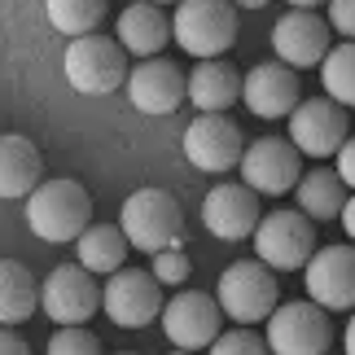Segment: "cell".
<instances>
[{
    "label": "cell",
    "instance_id": "6da1fadb",
    "mask_svg": "<svg viewBox=\"0 0 355 355\" xmlns=\"http://www.w3.org/2000/svg\"><path fill=\"white\" fill-rule=\"evenodd\" d=\"M26 224L44 241H79L92 224V198L88 189L62 175V180H40V189L26 198Z\"/></svg>",
    "mask_w": 355,
    "mask_h": 355
},
{
    "label": "cell",
    "instance_id": "7a4b0ae2",
    "mask_svg": "<svg viewBox=\"0 0 355 355\" xmlns=\"http://www.w3.org/2000/svg\"><path fill=\"white\" fill-rule=\"evenodd\" d=\"M171 31L189 58H224L237 44V5L233 0H180Z\"/></svg>",
    "mask_w": 355,
    "mask_h": 355
},
{
    "label": "cell",
    "instance_id": "3957f363",
    "mask_svg": "<svg viewBox=\"0 0 355 355\" xmlns=\"http://www.w3.org/2000/svg\"><path fill=\"white\" fill-rule=\"evenodd\" d=\"M62 71L71 79L75 92L84 97H105L114 92L119 84H128V49L110 35H79L66 44V58H62Z\"/></svg>",
    "mask_w": 355,
    "mask_h": 355
},
{
    "label": "cell",
    "instance_id": "277c9868",
    "mask_svg": "<svg viewBox=\"0 0 355 355\" xmlns=\"http://www.w3.org/2000/svg\"><path fill=\"white\" fill-rule=\"evenodd\" d=\"M119 228L132 241V250H167L180 245V202L167 189H136L119 211Z\"/></svg>",
    "mask_w": 355,
    "mask_h": 355
},
{
    "label": "cell",
    "instance_id": "5b68a950",
    "mask_svg": "<svg viewBox=\"0 0 355 355\" xmlns=\"http://www.w3.org/2000/svg\"><path fill=\"white\" fill-rule=\"evenodd\" d=\"M215 298H220L224 316L237 320V324H259L268 320L272 311H277V277H272L268 263H259V259H237V263L224 268L220 285H215Z\"/></svg>",
    "mask_w": 355,
    "mask_h": 355
},
{
    "label": "cell",
    "instance_id": "8992f818",
    "mask_svg": "<svg viewBox=\"0 0 355 355\" xmlns=\"http://www.w3.org/2000/svg\"><path fill=\"white\" fill-rule=\"evenodd\" d=\"M316 250H320V245H316V220H307L303 211H272L254 228L259 263H268L277 272L307 268Z\"/></svg>",
    "mask_w": 355,
    "mask_h": 355
},
{
    "label": "cell",
    "instance_id": "52a82bcc",
    "mask_svg": "<svg viewBox=\"0 0 355 355\" xmlns=\"http://www.w3.org/2000/svg\"><path fill=\"white\" fill-rule=\"evenodd\" d=\"M303 180V154L290 136H259L241 154V184H250L259 198H281Z\"/></svg>",
    "mask_w": 355,
    "mask_h": 355
},
{
    "label": "cell",
    "instance_id": "ba28073f",
    "mask_svg": "<svg viewBox=\"0 0 355 355\" xmlns=\"http://www.w3.org/2000/svg\"><path fill=\"white\" fill-rule=\"evenodd\" d=\"M268 347L272 355H329L334 324L324 316V307L307 303H281L268 316Z\"/></svg>",
    "mask_w": 355,
    "mask_h": 355
},
{
    "label": "cell",
    "instance_id": "9c48e42d",
    "mask_svg": "<svg viewBox=\"0 0 355 355\" xmlns=\"http://www.w3.org/2000/svg\"><path fill=\"white\" fill-rule=\"evenodd\" d=\"M105 303V285L92 281V272L84 263H62L49 272L44 290H40V307L49 320L58 324H84L101 311Z\"/></svg>",
    "mask_w": 355,
    "mask_h": 355
},
{
    "label": "cell",
    "instance_id": "30bf717a",
    "mask_svg": "<svg viewBox=\"0 0 355 355\" xmlns=\"http://www.w3.org/2000/svg\"><path fill=\"white\" fill-rule=\"evenodd\" d=\"M290 141L307 158H338V149L347 145V105H338L334 97L298 101V110L290 114Z\"/></svg>",
    "mask_w": 355,
    "mask_h": 355
},
{
    "label": "cell",
    "instance_id": "8fae6325",
    "mask_svg": "<svg viewBox=\"0 0 355 355\" xmlns=\"http://www.w3.org/2000/svg\"><path fill=\"white\" fill-rule=\"evenodd\" d=\"M105 311L110 320L123 324V329H145L149 320H162V285L154 272L141 268H119L110 281H105Z\"/></svg>",
    "mask_w": 355,
    "mask_h": 355
},
{
    "label": "cell",
    "instance_id": "7c38bea8",
    "mask_svg": "<svg viewBox=\"0 0 355 355\" xmlns=\"http://www.w3.org/2000/svg\"><path fill=\"white\" fill-rule=\"evenodd\" d=\"M220 316H224L220 298H211L202 290H180L162 307V334L180 351H202L220 338Z\"/></svg>",
    "mask_w": 355,
    "mask_h": 355
},
{
    "label": "cell",
    "instance_id": "4fadbf2b",
    "mask_svg": "<svg viewBox=\"0 0 355 355\" xmlns=\"http://www.w3.org/2000/svg\"><path fill=\"white\" fill-rule=\"evenodd\" d=\"M241 154H245V141H241V128L228 114H198L184 132V158L193 162L198 171H211L220 175L228 167H241Z\"/></svg>",
    "mask_w": 355,
    "mask_h": 355
},
{
    "label": "cell",
    "instance_id": "5bb4252c",
    "mask_svg": "<svg viewBox=\"0 0 355 355\" xmlns=\"http://www.w3.org/2000/svg\"><path fill=\"white\" fill-rule=\"evenodd\" d=\"M329 31L334 26L324 22L316 9H290L285 18H277V26H272V49H277V58L285 66L307 71V66H320L329 58V49H334Z\"/></svg>",
    "mask_w": 355,
    "mask_h": 355
},
{
    "label": "cell",
    "instance_id": "9a60e30c",
    "mask_svg": "<svg viewBox=\"0 0 355 355\" xmlns=\"http://www.w3.org/2000/svg\"><path fill=\"white\" fill-rule=\"evenodd\" d=\"M307 298L324 311H355V245H324L303 268Z\"/></svg>",
    "mask_w": 355,
    "mask_h": 355
},
{
    "label": "cell",
    "instance_id": "2e32d148",
    "mask_svg": "<svg viewBox=\"0 0 355 355\" xmlns=\"http://www.w3.org/2000/svg\"><path fill=\"white\" fill-rule=\"evenodd\" d=\"M259 220H263V211H259V193L250 184L224 180V184H215L211 193L202 198V224H207V233L220 237V241L250 237L259 228Z\"/></svg>",
    "mask_w": 355,
    "mask_h": 355
},
{
    "label": "cell",
    "instance_id": "e0dca14e",
    "mask_svg": "<svg viewBox=\"0 0 355 355\" xmlns=\"http://www.w3.org/2000/svg\"><path fill=\"white\" fill-rule=\"evenodd\" d=\"M128 97L141 114H171L189 97V79L171 58H145L128 75Z\"/></svg>",
    "mask_w": 355,
    "mask_h": 355
},
{
    "label": "cell",
    "instance_id": "ac0fdd59",
    "mask_svg": "<svg viewBox=\"0 0 355 355\" xmlns=\"http://www.w3.org/2000/svg\"><path fill=\"white\" fill-rule=\"evenodd\" d=\"M241 101L259 119H290L298 110V75L285 62H259L241 84Z\"/></svg>",
    "mask_w": 355,
    "mask_h": 355
},
{
    "label": "cell",
    "instance_id": "d6986e66",
    "mask_svg": "<svg viewBox=\"0 0 355 355\" xmlns=\"http://www.w3.org/2000/svg\"><path fill=\"white\" fill-rule=\"evenodd\" d=\"M241 84H245V75L233 62L207 58L189 71V101H193L202 114H224L228 105L241 101Z\"/></svg>",
    "mask_w": 355,
    "mask_h": 355
},
{
    "label": "cell",
    "instance_id": "ffe728a7",
    "mask_svg": "<svg viewBox=\"0 0 355 355\" xmlns=\"http://www.w3.org/2000/svg\"><path fill=\"white\" fill-rule=\"evenodd\" d=\"M167 40H175V31H171V18L158 5L141 0V5H128L119 13V44L128 49L132 58H141V62L145 58H162Z\"/></svg>",
    "mask_w": 355,
    "mask_h": 355
},
{
    "label": "cell",
    "instance_id": "44dd1931",
    "mask_svg": "<svg viewBox=\"0 0 355 355\" xmlns=\"http://www.w3.org/2000/svg\"><path fill=\"white\" fill-rule=\"evenodd\" d=\"M44 180V158L40 149L18 132L0 136V198H31Z\"/></svg>",
    "mask_w": 355,
    "mask_h": 355
},
{
    "label": "cell",
    "instance_id": "7402d4cb",
    "mask_svg": "<svg viewBox=\"0 0 355 355\" xmlns=\"http://www.w3.org/2000/svg\"><path fill=\"white\" fill-rule=\"evenodd\" d=\"M40 307V285L18 259H0V329L31 320Z\"/></svg>",
    "mask_w": 355,
    "mask_h": 355
},
{
    "label": "cell",
    "instance_id": "603a6c76",
    "mask_svg": "<svg viewBox=\"0 0 355 355\" xmlns=\"http://www.w3.org/2000/svg\"><path fill=\"white\" fill-rule=\"evenodd\" d=\"M294 198H298V211L307 215V220H338L347 207V184H343V175L329 171V167H316V171H307L303 180H298L294 189Z\"/></svg>",
    "mask_w": 355,
    "mask_h": 355
},
{
    "label": "cell",
    "instance_id": "cb8c5ba5",
    "mask_svg": "<svg viewBox=\"0 0 355 355\" xmlns=\"http://www.w3.org/2000/svg\"><path fill=\"white\" fill-rule=\"evenodd\" d=\"M75 250H79V263H84L92 277H114L123 268V259H128V250H132V241L123 237V228H114V224H88Z\"/></svg>",
    "mask_w": 355,
    "mask_h": 355
},
{
    "label": "cell",
    "instance_id": "d4e9b609",
    "mask_svg": "<svg viewBox=\"0 0 355 355\" xmlns=\"http://www.w3.org/2000/svg\"><path fill=\"white\" fill-rule=\"evenodd\" d=\"M105 5H110V0H44V13H49L53 31L79 40V35H92L101 26Z\"/></svg>",
    "mask_w": 355,
    "mask_h": 355
},
{
    "label": "cell",
    "instance_id": "484cf974",
    "mask_svg": "<svg viewBox=\"0 0 355 355\" xmlns=\"http://www.w3.org/2000/svg\"><path fill=\"white\" fill-rule=\"evenodd\" d=\"M320 84H324V97L355 110V40L329 49V58L320 62Z\"/></svg>",
    "mask_w": 355,
    "mask_h": 355
},
{
    "label": "cell",
    "instance_id": "4316f807",
    "mask_svg": "<svg viewBox=\"0 0 355 355\" xmlns=\"http://www.w3.org/2000/svg\"><path fill=\"white\" fill-rule=\"evenodd\" d=\"M49 355H101V338L88 334L84 324H62L49 338Z\"/></svg>",
    "mask_w": 355,
    "mask_h": 355
},
{
    "label": "cell",
    "instance_id": "83f0119b",
    "mask_svg": "<svg viewBox=\"0 0 355 355\" xmlns=\"http://www.w3.org/2000/svg\"><path fill=\"white\" fill-rule=\"evenodd\" d=\"M211 355H272V347H268L263 334H254V329H245V324H237V329H228V334L215 338V343H211Z\"/></svg>",
    "mask_w": 355,
    "mask_h": 355
},
{
    "label": "cell",
    "instance_id": "f1b7e54d",
    "mask_svg": "<svg viewBox=\"0 0 355 355\" xmlns=\"http://www.w3.org/2000/svg\"><path fill=\"white\" fill-rule=\"evenodd\" d=\"M158 277V285H184L189 277H193V263H189L184 245H167V250L154 254V268H149Z\"/></svg>",
    "mask_w": 355,
    "mask_h": 355
},
{
    "label": "cell",
    "instance_id": "f546056e",
    "mask_svg": "<svg viewBox=\"0 0 355 355\" xmlns=\"http://www.w3.org/2000/svg\"><path fill=\"white\" fill-rule=\"evenodd\" d=\"M329 26L338 35L355 40V0H329Z\"/></svg>",
    "mask_w": 355,
    "mask_h": 355
},
{
    "label": "cell",
    "instance_id": "4dcf8cb0",
    "mask_svg": "<svg viewBox=\"0 0 355 355\" xmlns=\"http://www.w3.org/2000/svg\"><path fill=\"white\" fill-rule=\"evenodd\" d=\"M334 171L343 175L347 189H355V136H347V145L338 149V167H334Z\"/></svg>",
    "mask_w": 355,
    "mask_h": 355
},
{
    "label": "cell",
    "instance_id": "1f68e13d",
    "mask_svg": "<svg viewBox=\"0 0 355 355\" xmlns=\"http://www.w3.org/2000/svg\"><path fill=\"white\" fill-rule=\"evenodd\" d=\"M0 355H31V347H26L13 329H0Z\"/></svg>",
    "mask_w": 355,
    "mask_h": 355
},
{
    "label": "cell",
    "instance_id": "d6a6232c",
    "mask_svg": "<svg viewBox=\"0 0 355 355\" xmlns=\"http://www.w3.org/2000/svg\"><path fill=\"white\" fill-rule=\"evenodd\" d=\"M338 220H343V228H347V237L355 241V193L347 198V207H343V215H338Z\"/></svg>",
    "mask_w": 355,
    "mask_h": 355
},
{
    "label": "cell",
    "instance_id": "836d02e7",
    "mask_svg": "<svg viewBox=\"0 0 355 355\" xmlns=\"http://www.w3.org/2000/svg\"><path fill=\"white\" fill-rule=\"evenodd\" d=\"M343 347H347V355H355V316L347 320V334H343Z\"/></svg>",
    "mask_w": 355,
    "mask_h": 355
},
{
    "label": "cell",
    "instance_id": "e575fe53",
    "mask_svg": "<svg viewBox=\"0 0 355 355\" xmlns=\"http://www.w3.org/2000/svg\"><path fill=\"white\" fill-rule=\"evenodd\" d=\"M233 5H237V9H263L268 0H233Z\"/></svg>",
    "mask_w": 355,
    "mask_h": 355
},
{
    "label": "cell",
    "instance_id": "d590c367",
    "mask_svg": "<svg viewBox=\"0 0 355 355\" xmlns=\"http://www.w3.org/2000/svg\"><path fill=\"white\" fill-rule=\"evenodd\" d=\"M294 9H316V5H324V0H290Z\"/></svg>",
    "mask_w": 355,
    "mask_h": 355
},
{
    "label": "cell",
    "instance_id": "8d00e7d4",
    "mask_svg": "<svg viewBox=\"0 0 355 355\" xmlns=\"http://www.w3.org/2000/svg\"><path fill=\"white\" fill-rule=\"evenodd\" d=\"M171 355H193V351H180V347H175V351H171Z\"/></svg>",
    "mask_w": 355,
    "mask_h": 355
},
{
    "label": "cell",
    "instance_id": "74e56055",
    "mask_svg": "<svg viewBox=\"0 0 355 355\" xmlns=\"http://www.w3.org/2000/svg\"><path fill=\"white\" fill-rule=\"evenodd\" d=\"M149 5H171V0H149Z\"/></svg>",
    "mask_w": 355,
    "mask_h": 355
},
{
    "label": "cell",
    "instance_id": "f35d334b",
    "mask_svg": "<svg viewBox=\"0 0 355 355\" xmlns=\"http://www.w3.org/2000/svg\"><path fill=\"white\" fill-rule=\"evenodd\" d=\"M123 355H132V351H123Z\"/></svg>",
    "mask_w": 355,
    "mask_h": 355
}]
</instances>
